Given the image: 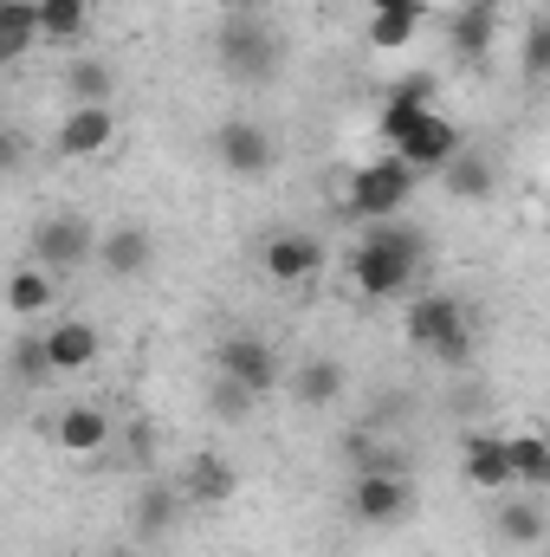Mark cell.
I'll return each mask as SVG.
<instances>
[{
    "label": "cell",
    "instance_id": "1",
    "mask_svg": "<svg viewBox=\"0 0 550 557\" xmlns=\"http://www.w3.org/2000/svg\"><path fill=\"white\" fill-rule=\"evenodd\" d=\"M427 273V234L421 227H402V221H376L357 253H350V285L383 305V298H409L414 278Z\"/></svg>",
    "mask_w": 550,
    "mask_h": 557
},
{
    "label": "cell",
    "instance_id": "2",
    "mask_svg": "<svg viewBox=\"0 0 550 557\" xmlns=\"http://www.w3.org/2000/svg\"><path fill=\"white\" fill-rule=\"evenodd\" d=\"M214 65L234 85H273L278 72H285V39L260 13H227L221 33H214Z\"/></svg>",
    "mask_w": 550,
    "mask_h": 557
},
{
    "label": "cell",
    "instance_id": "3",
    "mask_svg": "<svg viewBox=\"0 0 550 557\" xmlns=\"http://www.w3.org/2000/svg\"><path fill=\"white\" fill-rule=\"evenodd\" d=\"M402 331H409L414 350L434 357V363H466V350H473V318H466V305L447 298V292H421V298H409Z\"/></svg>",
    "mask_w": 550,
    "mask_h": 557
},
{
    "label": "cell",
    "instance_id": "4",
    "mask_svg": "<svg viewBox=\"0 0 550 557\" xmlns=\"http://www.w3.org/2000/svg\"><path fill=\"white\" fill-rule=\"evenodd\" d=\"M414 169H402L396 156H376L363 169H350V188H343V214L350 221H402V208L414 201Z\"/></svg>",
    "mask_w": 550,
    "mask_h": 557
},
{
    "label": "cell",
    "instance_id": "5",
    "mask_svg": "<svg viewBox=\"0 0 550 557\" xmlns=\"http://www.w3.org/2000/svg\"><path fill=\"white\" fill-rule=\"evenodd\" d=\"M98 253V221L91 214H46L33 227V267L39 273H85Z\"/></svg>",
    "mask_w": 550,
    "mask_h": 557
},
{
    "label": "cell",
    "instance_id": "6",
    "mask_svg": "<svg viewBox=\"0 0 550 557\" xmlns=\"http://www.w3.org/2000/svg\"><path fill=\"white\" fill-rule=\"evenodd\" d=\"M214 162H221L234 182H266L278 169V137L260 117H221V124H214Z\"/></svg>",
    "mask_w": 550,
    "mask_h": 557
},
{
    "label": "cell",
    "instance_id": "7",
    "mask_svg": "<svg viewBox=\"0 0 550 557\" xmlns=\"http://www.w3.org/2000/svg\"><path fill=\"white\" fill-rule=\"evenodd\" d=\"M214 376L234 383V389H247L253 403L273 396L278 383H285V376H278V350L266 344V337H253V331H234V337L214 344Z\"/></svg>",
    "mask_w": 550,
    "mask_h": 557
},
{
    "label": "cell",
    "instance_id": "8",
    "mask_svg": "<svg viewBox=\"0 0 550 557\" xmlns=\"http://www.w3.org/2000/svg\"><path fill=\"white\" fill-rule=\"evenodd\" d=\"M414 506V486L409 473H396V467H363L357 480H350V512H357V525H376V532H389V525H402Z\"/></svg>",
    "mask_w": 550,
    "mask_h": 557
},
{
    "label": "cell",
    "instance_id": "9",
    "mask_svg": "<svg viewBox=\"0 0 550 557\" xmlns=\"http://www.w3.org/2000/svg\"><path fill=\"white\" fill-rule=\"evenodd\" d=\"M324 240L317 234H298V227H285V234H273L266 247H260V267H266V278L273 285H311V278L324 273Z\"/></svg>",
    "mask_w": 550,
    "mask_h": 557
},
{
    "label": "cell",
    "instance_id": "10",
    "mask_svg": "<svg viewBox=\"0 0 550 557\" xmlns=\"http://www.w3.org/2000/svg\"><path fill=\"white\" fill-rule=\"evenodd\" d=\"M91 260H98L111 278L130 285V278H142L149 267H155V227H142V221H117V227H104Z\"/></svg>",
    "mask_w": 550,
    "mask_h": 557
},
{
    "label": "cell",
    "instance_id": "11",
    "mask_svg": "<svg viewBox=\"0 0 550 557\" xmlns=\"http://www.w3.org/2000/svg\"><path fill=\"white\" fill-rule=\"evenodd\" d=\"M111 143H117V111H111V104H72L65 124H59V137H52V149H59L65 162H91V156H104Z\"/></svg>",
    "mask_w": 550,
    "mask_h": 557
},
{
    "label": "cell",
    "instance_id": "12",
    "mask_svg": "<svg viewBox=\"0 0 550 557\" xmlns=\"http://www.w3.org/2000/svg\"><path fill=\"white\" fill-rule=\"evenodd\" d=\"M453 149H460V124H453V117H440V111H427V117H421V124H414L389 156H396L402 169H414V175H440Z\"/></svg>",
    "mask_w": 550,
    "mask_h": 557
},
{
    "label": "cell",
    "instance_id": "13",
    "mask_svg": "<svg viewBox=\"0 0 550 557\" xmlns=\"http://www.w3.org/2000/svg\"><path fill=\"white\" fill-rule=\"evenodd\" d=\"M182 506H227V499H240V467L227 460V454H188V467H182Z\"/></svg>",
    "mask_w": 550,
    "mask_h": 557
},
{
    "label": "cell",
    "instance_id": "14",
    "mask_svg": "<svg viewBox=\"0 0 550 557\" xmlns=\"http://www.w3.org/2000/svg\"><path fill=\"white\" fill-rule=\"evenodd\" d=\"M111 416L104 409H91V403H72V409H59L52 421V441H59V454H72V460H98L104 447H111Z\"/></svg>",
    "mask_w": 550,
    "mask_h": 557
},
{
    "label": "cell",
    "instance_id": "15",
    "mask_svg": "<svg viewBox=\"0 0 550 557\" xmlns=\"http://www.w3.org/2000/svg\"><path fill=\"white\" fill-rule=\"evenodd\" d=\"M39 337H46V363H52V376H78V370L98 363V324H91V318H59V324L39 331Z\"/></svg>",
    "mask_w": 550,
    "mask_h": 557
},
{
    "label": "cell",
    "instance_id": "16",
    "mask_svg": "<svg viewBox=\"0 0 550 557\" xmlns=\"http://www.w3.org/2000/svg\"><path fill=\"white\" fill-rule=\"evenodd\" d=\"M175 519H182V493L175 486H137V499H130V539L137 545H162L175 532Z\"/></svg>",
    "mask_w": 550,
    "mask_h": 557
},
{
    "label": "cell",
    "instance_id": "17",
    "mask_svg": "<svg viewBox=\"0 0 550 557\" xmlns=\"http://www.w3.org/2000/svg\"><path fill=\"white\" fill-rule=\"evenodd\" d=\"M343 383H350L343 357H304V363L291 370V403H304V409H330V403H343Z\"/></svg>",
    "mask_w": 550,
    "mask_h": 557
},
{
    "label": "cell",
    "instance_id": "18",
    "mask_svg": "<svg viewBox=\"0 0 550 557\" xmlns=\"http://www.w3.org/2000/svg\"><path fill=\"white\" fill-rule=\"evenodd\" d=\"M460 467H466V486H479V493H505V486H512V454H505V434H466Z\"/></svg>",
    "mask_w": 550,
    "mask_h": 557
},
{
    "label": "cell",
    "instance_id": "19",
    "mask_svg": "<svg viewBox=\"0 0 550 557\" xmlns=\"http://www.w3.org/2000/svg\"><path fill=\"white\" fill-rule=\"evenodd\" d=\"M440 182H447V195H460V201H486V195L499 188V169H492V156H479V149L460 143V149L447 156Z\"/></svg>",
    "mask_w": 550,
    "mask_h": 557
},
{
    "label": "cell",
    "instance_id": "20",
    "mask_svg": "<svg viewBox=\"0 0 550 557\" xmlns=\"http://www.w3.org/2000/svg\"><path fill=\"white\" fill-rule=\"evenodd\" d=\"M370 7H376V20H370V46L376 52H402L421 33V20H427V7H409V0H370Z\"/></svg>",
    "mask_w": 550,
    "mask_h": 557
},
{
    "label": "cell",
    "instance_id": "21",
    "mask_svg": "<svg viewBox=\"0 0 550 557\" xmlns=\"http://www.w3.org/2000/svg\"><path fill=\"white\" fill-rule=\"evenodd\" d=\"M33 20H39V39L78 46L85 26H91V0H33Z\"/></svg>",
    "mask_w": 550,
    "mask_h": 557
},
{
    "label": "cell",
    "instance_id": "22",
    "mask_svg": "<svg viewBox=\"0 0 550 557\" xmlns=\"http://www.w3.org/2000/svg\"><path fill=\"white\" fill-rule=\"evenodd\" d=\"M52 292H59V278H52V273L20 267V273H7V311H13L20 324H33V318H46V311H52Z\"/></svg>",
    "mask_w": 550,
    "mask_h": 557
},
{
    "label": "cell",
    "instance_id": "23",
    "mask_svg": "<svg viewBox=\"0 0 550 557\" xmlns=\"http://www.w3.org/2000/svg\"><path fill=\"white\" fill-rule=\"evenodd\" d=\"M447 39H453L460 59H486V52L499 46V13H486V7H460V13L447 20Z\"/></svg>",
    "mask_w": 550,
    "mask_h": 557
},
{
    "label": "cell",
    "instance_id": "24",
    "mask_svg": "<svg viewBox=\"0 0 550 557\" xmlns=\"http://www.w3.org/2000/svg\"><path fill=\"white\" fill-rule=\"evenodd\" d=\"M427 111H434V91H427V85H402V91L383 104V143L396 149V143L409 137V131L421 124V117H427Z\"/></svg>",
    "mask_w": 550,
    "mask_h": 557
},
{
    "label": "cell",
    "instance_id": "25",
    "mask_svg": "<svg viewBox=\"0 0 550 557\" xmlns=\"http://www.w3.org/2000/svg\"><path fill=\"white\" fill-rule=\"evenodd\" d=\"M33 46H39V20H33V7L0 0V65H20Z\"/></svg>",
    "mask_w": 550,
    "mask_h": 557
},
{
    "label": "cell",
    "instance_id": "26",
    "mask_svg": "<svg viewBox=\"0 0 550 557\" xmlns=\"http://www.w3.org/2000/svg\"><path fill=\"white\" fill-rule=\"evenodd\" d=\"M505 454H512V486H545L550 480V447L545 434H505Z\"/></svg>",
    "mask_w": 550,
    "mask_h": 557
},
{
    "label": "cell",
    "instance_id": "27",
    "mask_svg": "<svg viewBox=\"0 0 550 557\" xmlns=\"http://www.w3.org/2000/svg\"><path fill=\"white\" fill-rule=\"evenodd\" d=\"M65 91H72V104H111L117 78H111L104 59H72V65H65Z\"/></svg>",
    "mask_w": 550,
    "mask_h": 557
},
{
    "label": "cell",
    "instance_id": "28",
    "mask_svg": "<svg viewBox=\"0 0 550 557\" xmlns=\"http://www.w3.org/2000/svg\"><path fill=\"white\" fill-rule=\"evenodd\" d=\"M499 539H505L512 552H532V545L545 539V512H538L532 499H505V506H499Z\"/></svg>",
    "mask_w": 550,
    "mask_h": 557
},
{
    "label": "cell",
    "instance_id": "29",
    "mask_svg": "<svg viewBox=\"0 0 550 557\" xmlns=\"http://www.w3.org/2000/svg\"><path fill=\"white\" fill-rule=\"evenodd\" d=\"M13 376H20L26 389H46V383H52V363H46V337H33V331H26V337L13 344Z\"/></svg>",
    "mask_w": 550,
    "mask_h": 557
},
{
    "label": "cell",
    "instance_id": "30",
    "mask_svg": "<svg viewBox=\"0 0 550 557\" xmlns=\"http://www.w3.org/2000/svg\"><path fill=\"white\" fill-rule=\"evenodd\" d=\"M518 72H525V85H538L550 72V20H532V33H525V59H518Z\"/></svg>",
    "mask_w": 550,
    "mask_h": 557
},
{
    "label": "cell",
    "instance_id": "31",
    "mask_svg": "<svg viewBox=\"0 0 550 557\" xmlns=\"http://www.w3.org/2000/svg\"><path fill=\"white\" fill-rule=\"evenodd\" d=\"M247 409H253V396H247V389H234V383H221V376H214V416H221V421H240V416H247Z\"/></svg>",
    "mask_w": 550,
    "mask_h": 557
},
{
    "label": "cell",
    "instance_id": "32",
    "mask_svg": "<svg viewBox=\"0 0 550 557\" xmlns=\"http://www.w3.org/2000/svg\"><path fill=\"white\" fill-rule=\"evenodd\" d=\"M13 162H20V143H13V131L0 124V169H13Z\"/></svg>",
    "mask_w": 550,
    "mask_h": 557
},
{
    "label": "cell",
    "instance_id": "33",
    "mask_svg": "<svg viewBox=\"0 0 550 557\" xmlns=\"http://www.w3.org/2000/svg\"><path fill=\"white\" fill-rule=\"evenodd\" d=\"M266 0H227V13H260Z\"/></svg>",
    "mask_w": 550,
    "mask_h": 557
},
{
    "label": "cell",
    "instance_id": "34",
    "mask_svg": "<svg viewBox=\"0 0 550 557\" xmlns=\"http://www.w3.org/2000/svg\"><path fill=\"white\" fill-rule=\"evenodd\" d=\"M466 7H486V13H505L512 0H466Z\"/></svg>",
    "mask_w": 550,
    "mask_h": 557
},
{
    "label": "cell",
    "instance_id": "35",
    "mask_svg": "<svg viewBox=\"0 0 550 557\" xmlns=\"http://www.w3.org/2000/svg\"><path fill=\"white\" fill-rule=\"evenodd\" d=\"M78 557H130V552H78Z\"/></svg>",
    "mask_w": 550,
    "mask_h": 557
},
{
    "label": "cell",
    "instance_id": "36",
    "mask_svg": "<svg viewBox=\"0 0 550 557\" xmlns=\"http://www.w3.org/2000/svg\"><path fill=\"white\" fill-rule=\"evenodd\" d=\"M409 7H427V0H409Z\"/></svg>",
    "mask_w": 550,
    "mask_h": 557
},
{
    "label": "cell",
    "instance_id": "37",
    "mask_svg": "<svg viewBox=\"0 0 550 557\" xmlns=\"http://www.w3.org/2000/svg\"><path fill=\"white\" fill-rule=\"evenodd\" d=\"M20 7H33V0H20Z\"/></svg>",
    "mask_w": 550,
    "mask_h": 557
}]
</instances>
